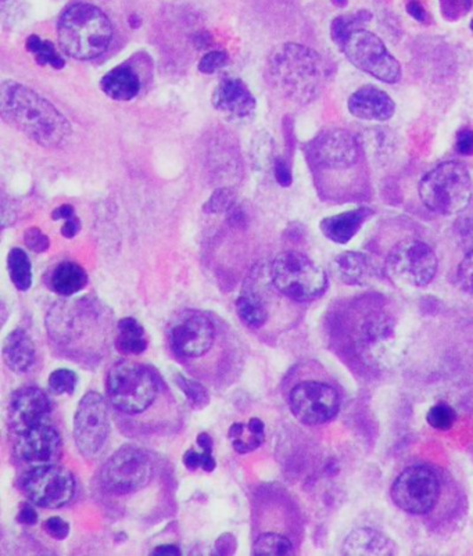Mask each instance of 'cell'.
<instances>
[{
  "instance_id": "obj_1",
  "label": "cell",
  "mask_w": 473,
  "mask_h": 556,
  "mask_svg": "<svg viewBox=\"0 0 473 556\" xmlns=\"http://www.w3.org/2000/svg\"><path fill=\"white\" fill-rule=\"evenodd\" d=\"M2 117L42 148H60L71 136V125L45 97L21 83L4 81L0 89Z\"/></svg>"
},
{
  "instance_id": "obj_2",
  "label": "cell",
  "mask_w": 473,
  "mask_h": 556,
  "mask_svg": "<svg viewBox=\"0 0 473 556\" xmlns=\"http://www.w3.org/2000/svg\"><path fill=\"white\" fill-rule=\"evenodd\" d=\"M268 74L282 97L298 104H307L322 92L328 81V67L314 49L285 43L272 51Z\"/></svg>"
},
{
  "instance_id": "obj_3",
  "label": "cell",
  "mask_w": 473,
  "mask_h": 556,
  "mask_svg": "<svg viewBox=\"0 0 473 556\" xmlns=\"http://www.w3.org/2000/svg\"><path fill=\"white\" fill-rule=\"evenodd\" d=\"M112 39L109 17L92 4H74L58 21V42L77 60H93L106 53Z\"/></svg>"
},
{
  "instance_id": "obj_4",
  "label": "cell",
  "mask_w": 473,
  "mask_h": 556,
  "mask_svg": "<svg viewBox=\"0 0 473 556\" xmlns=\"http://www.w3.org/2000/svg\"><path fill=\"white\" fill-rule=\"evenodd\" d=\"M419 197L436 214L464 212L472 200V180L467 166L460 161L438 164L419 182Z\"/></svg>"
},
{
  "instance_id": "obj_5",
  "label": "cell",
  "mask_w": 473,
  "mask_h": 556,
  "mask_svg": "<svg viewBox=\"0 0 473 556\" xmlns=\"http://www.w3.org/2000/svg\"><path fill=\"white\" fill-rule=\"evenodd\" d=\"M269 274L276 290L299 303L317 300L328 288L325 271L298 251L279 254L272 262Z\"/></svg>"
},
{
  "instance_id": "obj_6",
  "label": "cell",
  "mask_w": 473,
  "mask_h": 556,
  "mask_svg": "<svg viewBox=\"0 0 473 556\" xmlns=\"http://www.w3.org/2000/svg\"><path fill=\"white\" fill-rule=\"evenodd\" d=\"M157 382L151 369L132 361H120L107 375V394L115 409L136 415L151 408L157 397Z\"/></svg>"
},
{
  "instance_id": "obj_7",
  "label": "cell",
  "mask_w": 473,
  "mask_h": 556,
  "mask_svg": "<svg viewBox=\"0 0 473 556\" xmlns=\"http://www.w3.org/2000/svg\"><path fill=\"white\" fill-rule=\"evenodd\" d=\"M438 257L432 247L416 239H404L387 256L386 272L399 286L423 288L435 279Z\"/></svg>"
},
{
  "instance_id": "obj_8",
  "label": "cell",
  "mask_w": 473,
  "mask_h": 556,
  "mask_svg": "<svg viewBox=\"0 0 473 556\" xmlns=\"http://www.w3.org/2000/svg\"><path fill=\"white\" fill-rule=\"evenodd\" d=\"M340 50L359 70L384 83H396L401 78V66L387 50L379 36L365 28L357 29L343 42Z\"/></svg>"
},
{
  "instance_id": "obj_9",
  "label": "cell",
  "mask_w": 473,
  "mask_h": 556,
  "mask_svg": "<svg viewBox=\"0 0 473 556\" xmlns=\"http://www.w3.org/2000/svg\"><path fill=\"white\" fill-rule=\"evenodd\" d=\"M151 457L142 448L128 444L115 451L103 467L102 482L107 491L127 496L139 491L153 479Z\"/></svg>"
},
{
  "instance_id": "obj_10",
  "label": "cell",
  "mask_w": 473,
  "mask_h": 556,
  "mask_svg": "<svg viewBox=\"0 0 473 556\" xmlns=\"http://www.w3.org/2000/svg\"><path fill=\"white\" fill-rule=\"evenodd\" d=\"M391 494L397 508L411 515H426L438 506L440 482L432 467L413 465L397 476Z\"/></svg>"
},
{
  "instance_id": "obj_11",
  "label": "cell",
  "mask_w": 473,
  "mask_h": 556,
  "mask_svg": "<svg viewBox=\"0 0 473 556\" xmlns=\"http://www.w3.org/2000/svg\"><path fill=\"white\" fill-rule=\"evenodd\" d=\"M21 489L29 501L46 509H58L71 501L75 482L70 470L58 465H43L28 470L21 480Z\"/></svg>"
},
{
  "instance_id": "obj_12",
  "label": "cell",
  "mask_w": 473,
  "mask_h": 556,
  "mask_svg": "<svg viewBox=\"0 0 473 556\" xmlns=\"http://www.w3.org/2000/svg\"><path fill=\"white\" fill-rule=\"evenodd\" d=\"M110 433L109 411L97 391L85 394L74 416V440L83 457L93 458L106 444Z\"/></svg>"
},
{
  "instance_id": "obj_13",
  "label": "cell",
  "mask_w": 473,
  "mask_h": 556,
  "mask_svg": "<svg viewBox=\"0 0 473 556\" xmlns=\"http://www.w3.org/2000/svg\"><path fill=\"white\" fill-rule=\"evenodd\" d=\"M294 418L304 425L320 426L330 422L340 409L339 394L322 382H301L289 397Z\"/></svg>"
},
{
  "instance_id": "obj_14",
  "label": "cell",
  "mask_w": 473,
  "mask_h": 556,
  "mask_svg": "<svg viewBox=\"0 0 473 556\" xmlns=\"http://www.w3.org/2000/svg\"><path fill=\"white\" fill-rule=\"evenodd\" d=\"M215 329L212 320L198 311H185L171 329V344L176 354L198 359L212 349Z\"/></svg>"
},
{
  "instance_id": "obj_15",
  "label": "cell",
  "mask_w": 473,
  "mask_h": 556,
  "mask_svg": "<svg viewBox=\"0 0 473 556\" xmlns=\"http://www.w3.org/2000/svg\"><path fill=\"white\" fill-rule=\"evenodd\" d=\"M359 143L345 129L321 132L310 144V156L317 166L327 170H345L359 160Z\"/></svg>"
},
{
  "instance_id": "obj_16",
  "label": "cell",
  "mask_w": 473,
  "mask_h": 556,
  "mask_svg": "<svg viewBox=\"0 0 473 556\" xmlns=\"http://www.w3.org/2000/svg\"><path fill=\"white\" fill-rule=\"evenodd\" d=\"M63 442L60 433L48 423L17 435L16 454L31 467L53 465L60 459Z\"/></svg>"
},
{
  "instance_id": "obj_17",
  "label": "cell",
  "mask_w": 473,
  "mask_h": 556,
  "mask_svg": "<svg viewBox=\"0 0 473 556\" xmlns=\"http://www.w3.org/2000/svg\"><path fill=\"white\" fill-rule=\"evenodd\" d=\"M50 413L48 396L38 387H26L16 391L10 400V426L16 435H19L29 429L48 423Z\"/></svg>"
},
{
  "instance_id": "obj_18",
  "label": "cell",
  "mask_w": 473,
  "mask_h": 556,
  "mask_svg": "<svg viewBox=\"0 0 473 556\" xmlns=\"http://www.w3.org/2000/svg\"><path fill=\"white\" fill-rule=\"evenodd\" d=\"M213 104L221 114L232 121H246L253 117L257 103L253 93L239 78H227L213 95Z\"/></svg>"
},
{
  "instance_id": "obj_19",
  "label": "cell",
  "mask_w": 473,
  "mask_h": 556,
  "mask_svg": "<svg viewBox=\"0 0 473 556\" xmlns=\"http://www.w3.org/2000/svg\"><path fill=\"white\" fill-rule=\"evenodd\" d=\"M347 107L354 117L368 121H387L396 112V104L392 97L372 85L355 90L350 97Z\"/></svg>"
},
{
  "instance_id": "obj_20",
  "label": "cell",
  "mask_w": 473,
  "mask_h": 556,
  "mask_svg": "<svg viewBox=\"0 0 473 556\" xmlns=\"http://www.w3.org/2000/svg\"><path fill=\"white\" fill-rule=\"evenodd\" d=\"M345 555H397L399 548L392 538L374 529H355L345 537Z\"/></svg>"
},
{
  "instance_id": "obj_21",
  "label": "cell",
  "mask_w": 473,
  "mask_h": 556,
  "mask_svg": "<svg viewBox=\"0 0 473 556\" xmlns=\"http://www.w3.org/2000/svg\"><path fill=\"white\" fill-rule=\"evenodd\" d=\"M374 214L371 208H357L353 212H342L325 218L321 222L322 234L337 244L349 243L350 240L359 234L368 218Z\"/></svg>"
},
{
  "instance_id": "obj_22",
  "label": "cell",
  "mask_w": 473,
  "mask_h": 556,
  "mask_svg": "<svg viewBox=\"0 0 473 556\" xmlns=\"http://www.w3.org/2000/svg\"><path fill=\"white\" fill-rule=\"evenodd\" d=\"M142 82L138 73L129 66H117L100 81V89L112 100L129 102L138 97Z\"/></svg>"
},
{
  "instance_id": "obj_23",
  "label": "cell",
  "mask_w": 473,
  "mask_h": 556,
  "mask_svg": "<svg viewBox=\"0 0 473 556\" xmlns=\"http://www.w3.org/2000/svg\"><path fill=\"white\" fill-rule=\"evenodd\" d=\"M4 359L7 367L16 374H26L35 361V345L28 333L14 329L7 335L4 343Z\"/></svg>"
},
{
  "instance_id": "obj_24",
  "label": "cell",
  "mask_w": 473,
  "mask_h": 556,
  "mask_svg": "<svg viewBox=\"0 0 473 556\" xmlns=\"http://www.w3.org/2000/svg\"><path fill=\"white\" fill-rule=\"evenodd\" d=\"M333 275L347 286H362L371 278V262L359 251H345L333 259Z\"/></svg>"
},
{
  "instance_id": "obj_25",
  "label": "cell",
  "mask_w": 473,
  "mask_h": 556,
  "mask_svg": "<svg viewBox=\"0 0 473 556\" xmlns=\"http://www.w3.org/2000/svg\"><path fill=\"white\" fill-rule=\"evenodd\" d=\"M228 436L237 454H249L266 442V428L261 419L252 418L247 423H234Z\"/></svg>"
},
{
  "instance_id": "obj_26",
  "label": "cell",
  "mask_w": 473,
  "mask_h": 556,
  "mask_svg": "<svg viewBox=\"0 0 473 556\" xmlns=\"http://www.w3.org/2000/svg\"><path fill=\"white\" fill-rule=\"evenodd\" d=\"M88 285V274L75 262H61L51 272L50 286L61 296H73Z\"/></svg>"
},
{
  "instance_id": "obj_27",
  "label": "cell",
  "mask_w": 473,
  "mask_h": 556,
  "mask_svg": "<svg viewBox=\"0 0 473 556\" xmlns=\"http://www.w3.org/2000/svg\"><path fill=\"white\" fill-rule=\"evenodd\" d=\"M392 320L379 315L365 322L361 330L362 345L368 355H376L394 339Z\"/></svg>"
},
{
  "instance_id": "obj_28",
  "label": "cell",
  "mask_w": 473,
  "mask_h": 556,
  "mask_svg": "<svg viewBox=\"0 0 473 556\" xmlns=\"http://www.w3.org/2000/svg\"><path fill=\"white\" fill-rule=\"evenodd\" d=\"M115 347L121 354L139 355L147 349L146 332L138 320L124 318L120 320Z\"/></svg>"
},
{
  "instance_id": "obj_29",
  "label": "cell",
  "mask_w": 473,
  "mask_h": 556,
  "mask_svg": "<svg viewBox=\"0 0 473 556\" xmlns=\"http://www.w3.org/2000/svg\"><path fill=\"white\" fill-rule=\"evenodd\" d=\"M237 313L240 320L252 329H260L264 327L268 318L261 298L252 291H244V295L237 298Z\"/></svg>"
},
{
  "instance_id": "obj_30",
  "label": "cell",
  "mask_w": 473,
  "mask_h": 556,
  "mask_svg": "<svg viewBox=\"0 0 473 556\" xmlns=\"http://www.w3.org/2000/svg\"><path fill=\"white\" fill-rule=\"evenodd\" d=\"M10 279L19 291H27L33 285V266L29 257L21 249H13L7 257Z\"/></svg>"
},
{
  "instance_id": "obj_31",
  "label": "cell",
  "mask_w": 473,
  "mask_h": 556,
  "mask_svg": "<svg viewBox=\"0 0 473 556\" xmlns=\"http://www.w3.org/2000/svg\"><path fill=\"white\" fill-rule=\"evenodd\" d=\"M27 50L34 56L36 63L42 67L51 66L55 70L65 67V58L56 50L50 41H42L38 35H31L27 39Z\"/></svg>"
},
{
  "instance_id": "obj_32",
  "label": "cell",
  "mask_w": 473,
  "mask_h": 556,
  "mask_svg": "<svg viewBox=\"0 0 473 556\" xmlns=\"http://www.w3.org/2000/svg\"><path fill=\"white\" fill-rule=\"evenodd\" d=\"M372 19L371 13L367 10H360L359 13L352 14V16H340L333 19L332 27H330V35L337 48H342L343 42L350 34L354 33L357 29L364 28L365 24Z\"/></svg>"
},
{
  "instance_id": "obj_33",
  "label": "cell",
  "mask_w": 473,
  "mask_h": 556,
  "mask_svg": "<svg viewBox=\"0 0 473 556\" xmlns=\"http://www.w3.org/2000/svg\"><path fill=\"white\" fill-rule=\"evenodd\" d=\"M254 555H291L293 553L291 541L276 533L262 534L253 545Z\"/></svg>"
},
{
  "instance_id": "obj_34",
  "label": "cell",
  "mask_w": 473,
  "mask_h": 556,
  "mask_svg": "<svg viewBox=\"0 0 473 556\" xmlns=\"http://www.w3.org/2000/svg\"><path fill=\"white\" fill-rule=\"evenodd\" d=\"M176 384L181 387V390L185 393L190 405L195 409H203L210 403V396L207 390L198 382L188 379V377L178 375L175 379Z\"/></svg>"
},
{
  "instance_id": "obj_35",
  "label": "cell",
  "mask_w": 473,
  "mask_h": 556,
  "mask_svg": "<svg viewBox=\"0 0 473 556\" xmlns=\"http://www.w3.org/2000/svg\"><path fill=\"white\" fill-rule=\"evenodd\" d=\"M426 421L436 430H450L457 422V413L448 404L440 403L433 405L426 413Z\"/></svg>"
},
{
  "instance_id": "obj_36",
  "label": "cell",
  "mask_w": 473,
  "mask_h": 556,
  "mask_svg": "<svg viewBox=\"0 0 473 556\" xmlns=\"http://www.w3.org/2000/svg\"><path fill=\"white\" fill-rule=\"evenodd\" d=\"M78 377L70 369H58L49 376V387L55 394H73Z\"/></svg>"
},
{
  "instance_id": "obj_37",
  "label": "cell",
  "mask_w": 473,
  "mask_h": 556,
  "mask_svg": "<svg viewBox=\"0 0 473 556\" xmlns=\"http://www.w3.org/2000/svg\"><path fill=\"white\" fill-rule=\"evenodd\" d=\"M454 235L465 253L473 251V214H464L458 218L454 225Z\"/></svg>"
},
{
  "instance_id": "obj_38",
  "label": "cell",
  "mask_w": 473,
  "mask_h": 556,
  "mask_svg": "<svg viewBox=\"0 0 473 556\" xmlns=\"http://www.w3.org/2000/svg\"><path fill=\"white\" fill-rule=\"evenodd\" d=\"M183 464L189 470L200 469L205 470V472H213L217 467L214 457H213V451H203L196 452L195 450L186 451L183 455Z\"/></svg>"
},
{
  "instance_id": "obj_39",
  "label": "cell",
  "mask_w": 473,
  "mask_h": 556,
  "mask_svg": "<svg viewBox=\"0 0 473 556\" xmlns=\"http://www.w3.org/2000/svg\"><path fill=\"white\" fill-rule=\"evenodd\" d=\"M235 202V193L232 192V189L222 188L215 190L214 195L210 197L205 205V212H212V214H220V212H227L229 210Z\"/></svg>"
},
{
  "instance_id": "obj_40",
  "label": "cell",
  "mask_w": 473,
  "mask_h": 556,
  "mask_svg": "<svg viewBox=\"0 0 473 556\" xmlns=\"http://www.w3.org/2000/svg\"><path fill=\"white\" fill-rule=\"evenodd\" d=\"M441 14L447 21H457L469 13L473 0H438Z\"/></svg>"
},
{
  "instance_id": "obj_41",
  "label": "cell",
  "mask_w": 473,
  "mask_h": 556,
  "mask_svg": "<svg viewBox=\"0 0 473 556\" xmlns=\"http://www.w3.org/2000/svg\"><path fill=\"white\" fill-rule=\"evenodd\" d=\"M458 283L461 289L473 298V251L467 253L458 266Z\"/></svg>"
},
{
  "instance_id": "obj_42",
  "label": "cell",
  "mask_w": 473,
  "mask_h": 556,
  "mask_svg": "<svg viewBox=\"0 0 473 556\" xmlns=\"http://www.w3.org/2000/svg\"><path fill=\"white\" fill-rule=\"evenodd\" d=\"M228 63V55L225 51H210L203 56L198 63V71L203 74H214L221 68H224Z\"/></svg>"
},
{
  "instance_id": "obj_43",
  "label": "cell",
  "mask_w": 473,
  "mask_h": 556,
  "mask_svg": "<svg viewBox=\"0 0 473 556\" xmlns=\"http://www.w3.org/2000/svg\"><path fill=\"white\" fill-rule=\"evenodd\" d=\"M24 242L29 250L38 254L43 253L50 246V240L45 234H42V230L38 228H29L24 235Z\"/></svg>"
},
{
  "instance_id": "obj_44",
  "label": "cell",
  "mask_w": 473,
  "mask_h": 556,
  "mask_svg": "<svg viewBox=\"0 0 473 556\" xmlns=\"http://www.w3.org/2000/svg\"><path fill=\"white\" fill-rule=\"evenodd\" d=\"M43 529H45L46 533H48L51 538H55V540H65V538L68 537V534H70V524L63 521V519L58 518V516L49 518L48 521H45V524H43Z\"/></svg>"
},
{
  "instance_id": "obj_45",
  "label": "cell",
  "mask_w": 473,
  "mask_h": 556,
  "mask_svg": "<svg viewBox=\"0 0 473 556\" xmlns=\"http://www.w3.org/2000/svg\"><path fill=\"white\" fill-rule=\"evenodd\" d=\"M455 149L462 156H473V131L472 129H462L457 135Z\"/></svg>"
},
{
  "instance_id": "obj_46",
  "label": "cell",
  "mask_w": 473,
  "mask_h": 556,
  "mask_svg": "<svg viewBox=\"0 0 473 556\" xmlns=\"http://www.w3.org/2000/svg\"><path fill=\"white\" fill-rule=\"evenodd\" d=\"M275 176L276 181L281 183L283 188H288L291 183V173L289 170L288 164H286L285 160H282V158H278L275 161Z\"/></svg>"
},
{
  "instance_id": "obj_47",
  "label": "cell",
  "mask_w": 473,
  "mask_h": 556,
  "mask_svg": "<svg viewBox=\"0 0 473 556\" xmlns=\"http://www.w3.org/2000/svg\"><path fill=\"white\" fill-rule=\"evenodd\" d=\"M215 547H217L218 552L228 555V553L235 552V550H237V540H235L234 536L224 534V536L220 537V540L217 541Z\"/></svg>"
},
{
  "instance_id": "obj_48",
  "label": "cell",
  "mask_w": 473,
  "mask_h": 556,
  "mask_svg": "<svg viewBox=\"0 0 473 556\" xmlns=\"http://www.w3.org/2000/svg\"><path fill=\"white\" fill-rule=\"evenodd\" d=\"M17 521L19 523L29 524V526H33L38 521V514H36L35 509L33 506H26L23 508L19 509V516H17Z\"/></svg>"
},
{
  "instance_id": "obj_49",
  "label": "cell",
  "mask_w": 473,
  "mask_h": 556,
  "mask_svg": "<svg viewBox=\"0 0 473 556\" xmlns=\"http://www.w3.org/2000/svg\"><path fill=\"white\" fill-rule=\"evenodd\" d=\"M80 220L74 215V217L66 220L65 225L61 228V234H63V236L67 237V239H73V237L80 232Z\"/></svg>"
},
{
  "instance_id": "obj_50",
  "label": "cell",
  "mask_w": 473,
  "mask_h": 556,
  "mask_svg": "<svg viewBox=\"0 0 473 556\" xmlns=\"http://www.w3.org/2000/svg\"><path fill=\"white\" fill-rule=\"evenodd\" d=\"M407 10H408L409 16L415 19L419 23H423L426 19V13L423 7L418 4V2H411V4L407 6Z\"/></svg>"
},
{
  "instance_id": "obj_51",
  "label": "cell",
  "mask_w": 473,
  "mask_h": 556,
  "mask_svg": "<svg viewBox=\"0 0 473 556\" xmlns=\"http://www.w3.org/2000/svg\"><path fill=\"white\" fill-rule=\"evenodd\" d=\"M53 220H68V218L74 217V208L70 205H61V207L56 208L53 212Z\"/></svg>"
},
{
  "instance_id": "obj_52",
  "label": "cell",
  "mask_w": 473,
  "mask_h": 556,
  "mask_svg": "<svg viewBox=\"0 0 473 556\" xmlns=\"http://www.w3.org/2000/svg\"><path fill=\"white\" fill-rule=\"evenodd\" d=\"M154 555H181V550L175 545H160L153 551Z\"/></svg>"
},
{
  "instance_id": "obj_53",
  "label": "cell",
  "mask_w": 473,
  "mask_h": 556,
  "mask_svg": "<svg viewBox=\"0 0 473 556\" xmlns=\"http://www.w3.org/2000/svg\"><path fill=\"white\" fill-rule=\"evenodd\" d=\"M198 444L203 451H213V440L207 433H200L198 436Z\"/></svg>"
},
{
  "instance_id": "obj_54",
  "label": "cell",
  "mask_w": 473,
  "mask_h": 556,
  "mask_svg": "<svg viewBox=\"0 0 473 556\" xmlns=\"http://www.w3.org/2000/svg\"><path fill=\"white\" fill-rule=\"evenodd\" d=\"M333 4H335L336 6L345 7V4H347V0H333Z\"/></svg>"
},
{
  "instance_id": "obj_55",
  "label": "cell",
  "mask_w": 473,
  "mask_h": 556,
  "mask_svg": "<svg viewBox=\"0 0 473 556\" xmlns=\"http://www.w3.org/2000/svg\"><path fill=\"white\" fill-rule=\"evenodd\" d=\"M470 29H472L473 31V19H472V23H470Z\"/></svg>"
}]
</instances>
